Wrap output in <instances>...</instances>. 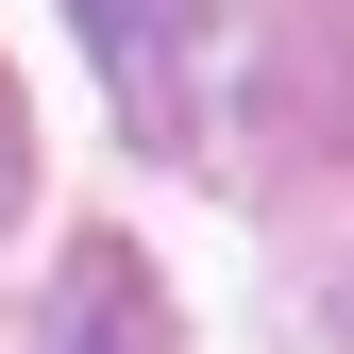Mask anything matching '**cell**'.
<instances>
[{"label": "cell", "mask_w": 354, "mask_h": 354, "mask_svg": "<svg viewBox=\"0 0 354 354\" xmlns=\"http://www.w3.org/2000/svg\"><path fill=\"white\" fill-rule=\"evenodd\" d=\"M337 337H354V270H337Z\"/></svg>", "instance_id": "cell-4"}, {"label": "cell", "mask_w": 354, "mask_h": 354, "mask_svg": "<svg viewBox=\"0 0 354 354\" xmlns=\"http://www.w3.org/2000/svg\"><path fill=\"white\" fill-rule=\"evenodd\" d=\"M34 354H169V287H152L118 236H84L68 287H51V321H34Z\"/></svg>", "instance_id": "cell-2"}, {"label": "cell", "mask_w": 354, "mask_h": 354, "mask_svg": "<svg viewBox=\"0 0 354 354\" xmlns=\"http://www.w3.org/2000/svg\"><path fill=\"white\" fill-rule=\"evenodd\" d=\"M17 186H34V118H17V84H0V219H17Z\"/></svg>", "instance_id": "cell-3"}, {"label": "cell", "mask_w": 354, "mask_h": 354, "mask_svg": "<svg viewBox=\"0 0 354 354\" xmlns=\"http://www.w3.org/2000/svg\"><path fill=\"white\" fill-rule=\"evenodd\" d=\"M68 17H84V51H102L118 118H136V136H186V51H203L219 0H68Z\"/></svg>", "instance_id": "cell-1"}]
</instances>
